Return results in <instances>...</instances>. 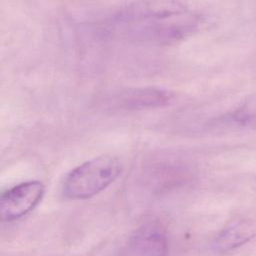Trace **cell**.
<instances>
[{
  "label": "cell",
  "instance_id": "1",
  "mask_svg": "<svg viewBox=\"0 0 256 256\" xmlns=\"http://www.w3.org/2000/svg\"><path fill=\"white\" fill-rule=\"evenodd\" d=\"M197 25V16L179 0H136L116 12L106 29L126 41L170 44L191 34Z\"/></svg>",
  "mask_w": 256,
  "mask_h": 256
},
{
  "label": "cell",
  "instance_id": "2",
  "mask_svg": "<svg viewBox=\"0 0 256 256\" xmlns=\"http://www.w3.org/2000/svg\"><path fill=\"white\" fill-rule=\"evenodd\" d=\"M122 169L121 161L115 156L102 155L90 159L66 175L63 194L72 200L91 198L111 185Z\"/></svg>",
  "mask_w": 256,
  "mask_h": 256
},
{
  "label": "cell",
  "instance_id": "3",
  "mask_svg": "<svg viewBox=\"0 0 256 256\" xmlns=\"http://www.w3.org/2000/svg\"><path fill=\"white\" fill-rule=\"evenodd\" d=\"M168 239L165 228L157 221L138 227L114 256H166Z\"/></svg>",
  "mask_w": 256,
  "mask_h": 256
},
{
  "label": "cell",
  "instance_id": "4",
  "mask_svg": "<svg viewBox=\"0 0 256 256\" xmlns=\"http://www.w3.org/2000/svg\"><path fill=\"white\" fill-rule=\"evenodd\" d=\"M44 191V184L33 180L20 183L3 192L0 198L1 220L11 222L28 214L39 204Z\"/></svg>",
  "mask_w": 256,
  "mask_h": 256
},
{
  "label": "cell",
  "instance_id": "5",
  "mask_svg": "<svg viewBox=\"0 0 256 256\" xmlns=\"http://www.w3.org/2000/svg\"><path fill=\"white\" fill-rule=\"evenodd\" d=\"M172 100L173 94L167 90L144 87L122 92L117 98V104L126 110H143L164 107Z\"/></svg>",
  "mask_w": 256,
  "mask_h": 256
}]
</instances>
